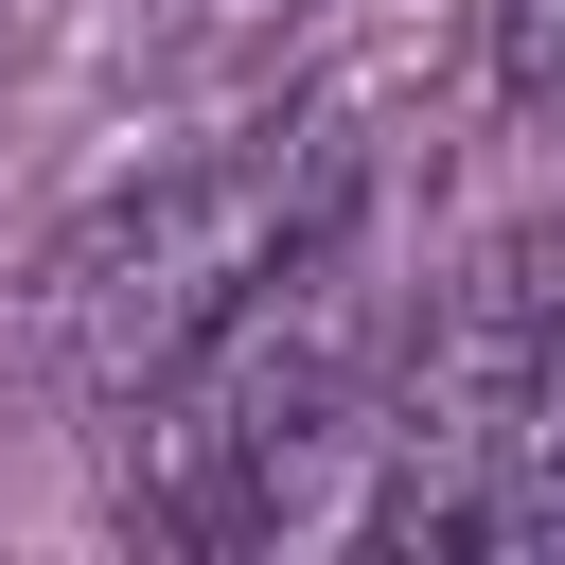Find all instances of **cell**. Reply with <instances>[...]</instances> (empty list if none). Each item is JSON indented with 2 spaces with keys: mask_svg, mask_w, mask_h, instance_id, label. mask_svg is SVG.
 <instances>
[{
  "mask_svg": "<svg viewBox=\"0 0 565 565\" xmlns=\"http://www.w3.org/2000/svg\"><path fill=\"white\" fill-rule=\"evenodd\" d=\"M335 194H353V141H335V124H247V141H212V159L124 177V194L35 265V353H53L88 406L159 388Z\"/></svg>",
  "mask_w": 565,
  "mask_h": 565,
  "instance_id": "2",
  "label": "cell"
},
{
  "mask_svg": "<svg viewBox=\"0 0 565 565\" xmlns=\"http://www.w3.org/2000/svg\"><path fill=\"white\" fill-rule=\"evenodd\" d=\"M335 441H371V247H353V194L159 388H124V512L177 530V547H265V530L318 512Z\"/></svg>",
  "mask_w": 565,
  "mask_h": 565,
  "instance_id": "1",
  "label": "cell"
},
{
  "mask_svg": "<svg viewBox=\"0 0 565 565\" xmlns=\"http://www.w3.org/2000/svg\"><path fill=\"white\" fill-rule=\"evenodd\" d=\"M159 53H230V35H265V18H300V0H124Z\"/></svg>",
  "mask_w": 565,
  "mask_h": 565,
  "instance_id": "3",
  "label": "cell"
}]
</instances>
